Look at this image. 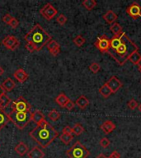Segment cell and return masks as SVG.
Wrapping results in <instances>:
<instances>
[{"instance_id":"6da1fadb","label":"cell","mask_w":141,"mask_h":158,"mask_svg":"<svg viewBox=\"0 0 141 158\" xmlns=\"http://www.w3.org/2000/svg\"><path fill=\"white\" fill-rule=\"evenodd\" d=\"M25 48L29 52L40 51L51 40L49 33L40 24H36L24 37Z\"/></svg>"},{"instance_id":"7a4b0ae2","label":"cell","mask_w":141,"mask_h":158,"mask_svg":"<svg viewBox=\"0 0 141 158\" xmlns=\"http://www.w3.org/2000/svg\"><path fill=\"white\" fill-rule=\"evenodd\" d=\"M29 135L41 148H46L58 137L59 133L50 123L44 120L30 132Z\"/></svg>"},{"instance_id":"3957f363","label":"cell","mask_w":141,"mask_h":158,"mask_svg":"<svg viewBox=\"0 0 141 158\" xmlns=\"http://www.w3.org/2000/svg\"><path fill=\"white\" fill-rule=\"evenodd\" d=\"M121 42L116 49H109L108 53L120 65H124L131 54L138 51L139 47L129 38L125 32L121 34Z\"/></svg>"},{"instance_id":"277c9868","label":"cell","mask_w":141,"mask_h":158,"mask_svg":"<svg viewBox=\"0 0 141 158\" xmlns=\"http://www.w3.org/2000/svg\"><path fill=\"white\" fill-rule=\"evenodd\" d=\"M8 114L10 121L14 123V125L19 129H23L32 120V111L27 112H18V111H10Z\"/></svg>"},{"instance_id":"5b68a950","label":"cell","mask_w":141,"mask_h":158,"mask_svg":"<svg viewBox=\"0 0 141 158\" xmlns=\"http://www.w3.org/2000/svg\"><path fill=\"white\" fill-rule=\"evenodd\" d=\"M66 155L69 158H87L90 155V152L79 141H77L71 148L66 151Z\"/></svg>"},{"instance_id":"8992f818","label":"cell","mask_w":141,"mask_h":158,"mask_svg":"<svg viewBox=\"0 0 141 158\" xmlns=\"http://www.w3.org/2000/svg\"><path fill=\"white\" fill-rule=\"evenodd\" d=\"M9 106L11 109L10 111H18V112L31 111V108H32L29 102L23 96H19L17 100L12 101Z\"/></svg>"},{"instance_id":"52a82bcc","label":"cell","mask_w":141,"mask_h":158,"mask_svg":"<svg viewBox=\"0 0 141 158\" xmlns=\"http://www.w3.org/2000/svg\"><path fill=\"white\" fill-rule=\"evenodd\" d=\"M40 13L47 21H50L56 16L58 11L56 10V8H54V7L51 3L48 2L45 5H44L41 9L40 10Z\"/></svg>"},{"instance_id":"ba28073f","label":"cell","mask_w":141,"mask_h":158,"mask_svg":"<svg viewBox=\"0 0 141 158\" xmlns=\"http://www.w3.org/2000/svg\"><path fill=\"white\" fill-rule=\"evenodd\" d=\"M94 45L101 52V53H107L110 49V39H108L106 35H103L101 36L98 37L96 42L94 43Z\"/></svg>"},{"instance_id":"9c48e42d","label":"cell","mask_w":141,"mask_h":158,"mask_svg":"<svg viewBox=\"0 0 141 158\" xmlns=\"http://www.w3.org/2000/svg\"><path fill=\"white\" fill-rule=\"evenodd\" d=\"M126 13L133 19H138L141 17V6L138 2H132L126 7Z\"/></svg>"},{"instance_id":"30bf717a","label":"cell","mask_w":141,"mask_h":158,"mask_svg":"<svg viewBox=\"0 0 141 158\" xmlns=\"http://www.w3.org/2000/svg\"><path fill=\"white\" fill-rule=\"evenodd\" d=\"M2 43L5 48L10 50H15L20 45V41L14 35H7L6 38L2 40Z\"/></svg>"},{"instance_id":"8fae6325","label":"cell","mask_w":141,"mask_h":158,"mask_svg":"<svg viewBox=\"0 0 141 158\" xmlns=\"http://www.w3.org/2000/svg\"><path fill=\"white\" fill-rule=\"evenodd\" d=\"M106 83L108 85V86L111 90L112 94L117 92V91L121 88V86H123L122 82H121V81H120V80H119L116 76L111 77L110 79H109L108 81H106Z\"/></svg>"},{"instance_id":"7c38bea8","label":"cell","mask_w":141,"mask_h":158,"mask_svg":"<svg viewBox=\"0 0 141 158\" xmlns=\"http://www.w3.org/2000/svg\"><path fill=\"white\" fill-rule=\"evenodd\" d=\"M46 47L52 56H57L60 53V45L54 40H50L46 44Z\"/></svg>"},{"instance_id":"4fadbf2b","label":"cell","mask_w":141,"mask_h":158,"mask_svg":"<svg viewBox=\"0 0 141 158\" xmlns=\"http://www.w3.org/2000/svg\"><path fill=\"white\" fill-rule=\"evenodd\" d=\"M13 76L20 83H23L28 79V74H27V73H26L24 69H17L13 74Z\"/></svg>"},{"instance_id":"5bb4252c","label":"cell","mask_w":141,"mask_h":158,"mask_svg":"<svg viewBox=\"0 0 141 158\" xmlns=\"http://www.w3.org/2000/svg\"><path fill=\"white\" fill-rule=\"evenodd\" d=\"M28 158H43L45 156L44 152L39 147H34L27 153Z\"/></svg>"},{"instance_id":"9a60e30c","label":"cell","mask_w":141,"mask_h":158,"mask_svg":"<svg viewBox=\"0 0 141 158\" xmlns=\"http://www.w3.org/2000/svg\"><path fill=\"white\" fill-rule=\"evenodd\" d=\"M116 128V124L111 120L105 121L101 125V129L105 134H109Z\"/></svg>"},{"instance_id":"2e32d148","label":"cell","mask_w":141,"mask_h":158,"mask_svg":"<svg viewBox=\"0 0 141 158\" xmlns=\"http://www.w3.org/2000/svg\"><path fill=\"white\" fill-rule=\"evenodd\" d=\"M102 17H103V19L106 21V23L112 25L113 23L116 22L118 16H117L116 13H115L112 10H109V11H107V12L102 16Z\"/></svg>"},{"instance_id":"e0dca14e","label":"cell","mask_w":141,"mask_h":158,"mask_svg":"<svg viewBox=\"0 0 141 158\" xmlns=\"http://www.w3.org/2000/svg\"><path fill=\"white\" fill-rule=\"evenodd\" d=\"M9 121L8 114L5 111L4 109L0 108V130L4 128Z\"/></svg>"},{"instance_id":"ac0fdd59","label":"cell","mask_w":141,"mask_h":158,"mask_svg":"<svg viewBox=\"0 0 141 158\" xmlns=\"http://www.w3.org/2000/svg\"><path fill=\"white\" fill-rule=\"evenodd\" d=\"M32 120L36 123L37 125H39L41 123L43 122L45 119V116L43 114L41 110H35L34 112H32Z\"/></svg>"},{"instance_id":"d6986e66","label":"cell","mask_w":141,"mask_h":158,"mask_svg":"<svg viewBox=\"0 0 141 158\" xmlns=\"http://www.w3.org/2000/svg\"><path fill=\"white\" fill-rule=\"evenodd\" d=\"M14 150L15 152H17V155L22 156H24L25 154L28 153V147H27V144L25 143H23V142H20V143L15 147Z\"/></svg>"},{"instance_id":"ffe728a7","label":"cell","mask_w":141,"mask_h":158,"mask_svg":"<svg viewBox=\"0 0 141 158\" xmlns=\"http://www.w3.org/2000/svg\"><path fill=\"white\" fill-rule=\"evenodd\" d=\"M2 86L5 91H11L15 88L16 83L11 77H7L2 83Z\"/></svg>"},{"instance_id":"44dd1931","label":"cell","mask_w":141,"mask_h":158,"mask_svg":"<svg viewBox=\"0 0 141 158\" xmlns=\"http://www.w3.org/2000/svg\"><path fill=\"white\" fill-rule=\"evenodd\" d=\"M69 101H70V99H69L64 93H60L59 96L55 98L56 103L58 104L60 107H62V108H64L65 106H66V104L68 103Z\"/></svg>"},{"instance_id":"7402d4cb","label":"cell","mask_w":141,"mask_h":158,"mask_svg":"<svg viewBox=\"0 0 141 158\" xmlns=\"http://www.w3.org/2000/svg\"><path fill=\"white\" fill-rule=\"evenodd\" d=\"M89 105V100L86 96L82 95L76 100V106H78L80 109L83 110Z\"/></svg>"},{"instance_id":"603a6c76","label":"cell","mask_w":141,"mask_h":158,"mask_svg":"<svg viewBox=\"0 0 141 158\" xmlns=\"http://www.w3.org/2000/svg\"><path fill=\"white\" fill-rule=\"evenodd\" d=\"M99 93L103 97H105V98H107V97H109L112 94V91H111V90L108 86V85L105 83L99 88Z\"/></svg>"},{"instance_id":"cb8c5ba5","label":"cell","mask_w":141,"mask_h":158,"mask_svg":"<svg viewBox=\"0 0 141 158\" xmlns=\"http://www.w3.org/2000/svg\"><path fill=\"white\" fill-rule=\"evenodd\" d=\"M122 29H123L122 27L119 23H117V22L113 23L111 26V27H110V30L112 32V34L114 35V36H118V35H120L122 33Z\"/></svg>"},{"instance_id":"d4e9b609","label":"cell","mask_w":141,"mask_h":158,"mask_svg":"<svg viewBox=\"0 0 141 158\" xmlns=\"http://www.w3.org/2000/svg\"><path fill=\"white\" fill-rule=\"evenodd\" d=\"M11 102H12L11 99L6 94H4L3 96L0 97V108L4 109L5 110L7 106H10Z\"/></svg>"},{"instance_id":"484cf974","label":"cell","mask_w":141,"mask_h":158,"mask_svg":"<svg viewBox=\"0 0 141 158\" xmlns=\"http://www.w3.org/2000/svg\"><path fill=\"white\" fill-rule=\"evenodd\" d=\"M82 4L87 10L91 11L96 6V2L95 0H84L83 2H82Z\"/></svg>"},{"instance_id":"4316f807","label":"cell","mask_w":141,"mask_h":158,"mask_svg":"<svg viewBox=\"0 0 141 158\" xmlns=\"http://www.w3.org/2000/svg\"><path fill=\"white\" fill-rule=\"evenodd\" d=\"M140 59L141 55L138 51H135V53H133V54L130 56V58H129V60H130L132 64H136V65L139 64V62L140 61Z\"/></svg>"},{"instance_id":"83f0119b","label":"cell","mask_w":141,"mask_h":158,"mask_svg":"<svg viewBox=\"0 0 141 158\" xmlns=\"http://www.w3.org/2000/svg\"><path fill=\"white\" fill-rule=\"evenodd\" d=\"M48 117H49V118L50 120L55 122V121H57L59 118H60V114H59V111H57L56 110H52L49 111V114H48Z\"/></svg>"},{"instance_id":"f1b7e54d","label":"cell","mask_w":141,"mask_h":158,"mask_svg":"<svg viewBox=\"0 0 141 158\" xmlns=\"http://www.w3.org/2000/svg\"><path fill=\"white\" fill-rule=\"evenodd\" d=\"M59 138H60V140L63 142V143L65 144V145H68L70 143L72 140H73V135H69V134H66V133H63L60 136H59Z\"/></svg>"},{"instance_id":"f546056e","label":"cell","mask_w":141,"mask_h":158,"mask_svg":"<svg viewBox=\"0 0 141 158\" xmlns=\"http://www.w3.org/2000/svg\"><path fill=\"white\" fill-rule=\"evenodd\" d=\"M72 128H73V133L76 136H79L84 132L83 127L80 123H76Z\"/></svg>"},{"instance_id":"4dcf8cb0","label":"cell","mask_w":141,"mask_h":158,"mask_svg":"<svg viewBox=\"0 0 141 158\" xmlns=\"http://www.w3.org/2000/svg\"><path fill=\"white\" fill-rule=\"evenodd\" d=\"M73 41H74V44H75L76 46L81 47L83 45V44L85 43V41H86V40H85V38H84L83 36H82V35H79L76 36L74 40H73Z\"/></svg>"},{"instance_id":"1f68e13d","label":"cell","mask_w":141,"mask_h":158,"mask_svg":"<svg viewBox=\"0 0 141 158\" xmlns=\"http://www.w3.org/2000/svg\"><path fill=\"white\" fill-rule=\"evenodd\" d=\"M89 69H90V71H91L92 73H97L100 71V69H101V66H100V64L96 63V62H93V63H92V64H90Z\"/></svg>"},{"instance_id":"d6a6232c","label":"cell","mask_w":141,"mask_h":158,"mask_svg":"<svg viewBox=\"0 0 141 158\" xmlns=\"http://www.w3.org/2000/svg\"><path fill=\"white\" fill-rule=\"evenodd\" d=\"M110 140H109L108 138H106V137H104V138H102L100 140V142H99V144H100V146H101V148H108L109 145H110Z\"/></svg>"},{"instance_id":"836d02e7","label":"cell","mask_w":141,"mask_h":158,"mask_svg":"<svg viewBox=\"0 0 141 158\" xmlns=\"http://www.w3.org/2000/svg\"><path fill=\"white\" fill-rule=\"evenodd\" d=\"M56 21L59 25L64 26V25L67 22V17H65L64 14H59V16H58V17L56 18Z\"/></svg>"},{"instance_id":"e575fe53","label":"cell","mask_w":141,"mask_h":158,"mask_svg":"<svg viewBox=\"0 0 141 158\" xmlns=\"http://www.w3.org/2000/svg\"><path fill=\"white\" fill-rule=\"evenodd\" d=\"M127 106H128V107L130 109V110H135L137 106H139V105L138 102H137L135 99H131L130 101L127 103Z\"/></svg>"},{"instance_id":"d590c367","label":"cell","mask_w":141,"mask_h":158,"mask_svg":"<svg viewBox=\"0 0 141 158\" xmlns=\"http://www.w3.org/2000/svg\"><path fill=\"white\" fill-rule=\"evenodd\" d=\"M12 19H13V17H12L10 14H8V13H7V14H6V15H4V16H3V17H2V22H4V23H6V24H7V25H9V23L12 22Z\"/></svg>"},{"instance_id":"8d00e7d4","label":"cell","mask_w":141,"mask_h":158,"mask_svg":"<svg viewBox=\"0 0 141 158\" xmlns=\"http://www.w3.org/2000/svg\"><path fill=\"white\" fill-rule=\"evenodd\" d=\"M63 133H66V134H69V135H73L74 133H73V128L69 126H65L64 128H63Z\"/></svg>"},{"instance_id":"74e56055","label":"cell","mask_w":141,"mask_h":158,"mask_svg":"<svg viewBox=\"0 0 141 158\" xmlns=\"http://www.w3.org/2000/svg\"><path fill=\"white\" fill-rule=\"evenodd\" d=\"M18 24H19V22L17 21L15 17H13V19L12 20V22L9 23V26L12 27V29H16L17 27H18Z\"/></svg>"},{"instance_id":"f35d334b","label":"cell","mask_w":141,"mask_h":158,"mask_svg":"<svg viewBox=\"0 0 141 158\" xmlns=\"http://www.w3.org/2000/svg\"><path fill=\"white\" fill-rule=\"evenodd\" d=\"M74 106H75V104H74L71 100H70V101L66 104V106H65L64 108H66L68 110H72L74 108Z\"/></svg>"},{"instance_id":"ab89813d","label":"cell","mask_w":141,"mask_h":158,"mask_svg":"<svg viewBox=\"0 0 141 158\" xmlns=\"http://www.w3.org/2000/svg\"><path fill=\"white\" fill-rule=\"evenodd\" d=\"M4 94H5L4 89L2 88V84H0V97H1V96H3V95H4Z\"/></svg>"},{"instance_id":"60d3db41","label":"cell","mask_w":141,"mask_h":158,"mask_svg":"<svg viewBox=\"0 0 141 158\" xmlns=\"http://www.w3.org/2000/svg\"><path fill=\"white\" fill-rule=\"evenodd\" d=\"M96 158H109V156H105L104 154L101 153V154H99Z\"/></svg>"},{"instance_id":"b9f144b4","label":"cell","mask_w":141,"mask_h":158,"mask_svg":"<svg viewBox=\"0 0 141 158\" xmlns=\"http://www.w3.org/2000/svg\"><path fill=\"white\" fill-rule=\"evenodd\" d=\"M3 73H4V69H2V66H0V77L2 76Z\"/></svg>"},{"instance_id":"7bdbcfd3","label":"cell","mask_w":141,"mask_h":158,"mask_svg":"<svg viewBox=\"0 0 141 158\" xmlns=\"http://www.w3.org/2000/svg\"><path fill=\"white\" fill-rule=\"evenodd\" d=\"M137 66H138V67H141V59H140V61L139 62V64H137Z\"/></svg>"},{"instance_id":"ee69618b","label":"cell","mask_w":141,"mask_h":158,"mask_svg":"<svg viewBox=\"0 0 141 158\" xmlns=\"http://www.w3.org/2000/svg\"><path fill=\"white\" fill-rule=\"evenodd\" d=\"M139 110L141 112V104H140V105H139Z\"/></svg>"},{"instance_id":"f6af8a7d","label":"cell","mask_w":141,"mask_h":158,"mask_svg":"<svg viewBox=\"0 0 141 158\" xmlns=\"http://www.w3.org/2000/svg\"><path fill=\"white\" fill-rule=\"evenodd\" d=\"M139 158H141V156H140V157H139Z\"/></svg>"},{"instance_id":"bcb514c9","label":"cell","mask_w":141,"mask_h":158,"mask_svg":"<svg viewBox=\"0 0 141 158\" xmlns=\"http://www.w3.org/2000/svg\"><path fill=\"white\" fill-rule=\"evenodd\" d=\"M140 82H141V81H140Z\"/></svg>"}]
</instances>
